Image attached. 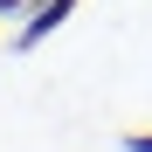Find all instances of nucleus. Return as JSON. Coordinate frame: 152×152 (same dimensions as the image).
Wrapping results in <instances>:
<instances>
[{"label": "nucleus", "mask_w": 152, "mask_h": 152, "mask_svg": "<svg viewBox=\"0 0 152 152\" xmlns=\"http://www.w3.org/2000/svg\"><path fill=\"white\" fill-rule=\"evenodd\" d=\"M69 7H76V0H42V7H35V21H28V28H21V48H35V42H42L48 28H56V21H62Z\"/></svg>", "instance_id": "1"}]
</instances>
